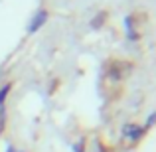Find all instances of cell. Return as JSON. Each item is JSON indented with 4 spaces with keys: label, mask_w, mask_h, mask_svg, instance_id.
<instances>
[{
    "label": "cell",
    "mask_w": 156,
    "mask_h": 152,
    "mask_svg": "<svg viewBox=\"0 0 156 152\" xmlns=\"http://www.w3.org/2000/svg\"><path fill=\"white\" fill-rule=\"evenodd\" d=\"M46 18H48V14H46V12H40V14H38V18L34 20V24L30 26V30H38V28L42 26V22H44Z\"/></svg>",
    "instance_id": "6da1fadb"
},
{
    "label": "cell",
    "mask_w": 156,
    "mask_h": 152,
    "mask_svg": "<svg viewBox=\"0 0 156 152\" xmlns=\"http://www.w3.org/2000/svg\"><path fill=\"white\" fill-rule=\"evenodd\" d=\"M8 91H10V85H6V87L2 89V93H0V105H2V101H4V97L8 95Z\"/></svg>",
    "instance_id": "7a4b0ae2"
},
{
    "label": "cell",
    "mask_w": 156,
    "mask_h": 152,
    "mask_svg": "<svg viewBox=\"0 0 156 152\" xmlns=\"http://www.w3.org/2000/svg\"><path fill=\"white\" fill-rule=\"evenodd\" d=\"M10 152H14V150H10Z\"/></svg>",
    "instance_id": "3957f363"
}]
</instances>
